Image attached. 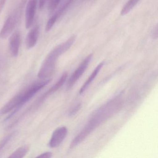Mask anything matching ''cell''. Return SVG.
I'll list each match as a JSON object with an SVG mask.
<instances>
[{
  "instance_id": "7c38bea8",
  "label": "cell",
  "mask_w": 158,
  "mask_h": 158,
  "mask_svg": "<svg viewBox=\"0 0 158 158\" xmlns=\"http://www.w3.org/2000/svg\"><path fill=\"white\" fill-rule=\"evenodd\" d=\"M16 132H13L10 133L9 135L5 136L1 140H0V152L6 147V145L15 136Z\"/></svg>"
},
{
  "instance_id": "ba28073f",
  "label": "cell",
  "mask_w": 158,
  "mask_h": 158,
  "mask_svg": "<svg viewBox=\"0 0 158 158\" xmlns=\"http://www.w3.org/2000/svg\"><path fill=\"white\" fill-rule=\"evenodd\" d=\"M39 28L38 27L31 29L27 34L26 39V46L28 49L34 48L37 42L39 36Z\"/></svg>"
},
{
  "instance_id": "5bb4252c",
  "label": "cell",
  "mask_w": 158,
  "mask_h": 158,
  "mask_svg": "<svg viewBox=\"0 0 158 158\" xmlns=\"http://www.w3.org/2000/svg\"><path fill=\"white\" fill-rule=\"evenodd\" d=\"M61 0H49L48 8L50 10H55L60 2Z\"/></svg>"
},
{
  "instance_id": "e0dca14e",
  "label": "cell",
  "mask_w": 158,
  "mask_h": 158,
  "mask_svg": "<svg viewBox=\"0 0 158 158\" xmlns=\"http://www.w3.org/2000/svg\"><path fill=\"white\" fill-rule=\"evenodd\" d=\"M47 1L48 0H39V8L40 10H41L43 9Z\"/></svg>"
},
{
  "instance_id": "9a60e30c",
  "label": "cell",
  "mask_w": 158,
  "mask_h": 158,
  "mask_svg": "<svg viewBox=\"0 0 158 158\" xmlns=\"http://www.w3.org/2000/svg\"><path fill=\"white\" fill-rule=\"evenodd\" d=\"M81 107H82V104H81V103H79L78 104H77V105H76V106L70 111L69 113V116H73L75 114H76L79 111V110H80Z\"/></svg>"
},
{
  "instance_id": "7a4b0ae2",
  "label": "cell",
  "mask_w": 158,
  "mask_h": 158,
  "mask_svg": "<svg viewBox=\"0 0 158 158\" xmlns=\"http://www.w3.org/2000/svg\"><path fill=\"white\" fill-rule=\"evenodd\" d=\"M117 98H114L98 110L89 123L96 128L116 112L121 105V102Z\"/></svg>"
},
{
  "instance_id": "52a82bcc",
  "label": "cell",
  "mask_w": 158,
  "mask_h": 158,
  "mask_svg": "<svg viewBox=\"0 0 158 158\" xmlns=\"http://www.w3.org/2000/svg\"><path fill=\"white\" fill-rule=\"evenodd\" d=\"M21 41L20 32L15 31L12 34L10 39V49L11 54L13 57L18 56Z\"/></svg>"
},
{
  "instance_id": "ac0fdd59",
  "label": "cell",
  "mask_w": 158,
  "mask_h": 158,
  "mask_svg": "<svg viewBox=\"0 0 158 158\" xmlns=\"http://www.w3.org/2000/svg\"><path fill=\"white\" fill-rule=\"evenodd\" d=\"M6 0H0V14L1 13L4 6H5Z\"/></svg>"
},
{
  "instance_id": "3957f363",
  "label": "cell",
  "mask_w": 158,
  "mask_h": 158,
  "mask_svg": "<svg viewBox=\"0 0 158 158\" xmlns=\"http://www.w3.org/2000/svg\"><path fill=\"white\" fill-rule=\"evenodd\" d=\"M92 54H90L87 56L81 63L78 68L73 73L67 83V88L70 89L78 81V79L83 75V74L86 70L90 61L92 60Z\"/></svg>"
},
{
  "instance_id": "4fadbf2b",
  "label": "cell",
  "mask_w": 158,
  "mask_h": 158,
  "mask_svg": "<svg viewBox=\"0 0 158 158\" xmlns=\"http://www.w3.org/2000/svg\"><path fill=\"white\" fill-rule=\"evenodd\" d=\"M58 18L59 17H58L56 14H55L52 17L50 18L46 25V28H45V31L46 32H48L49 31H50Z\"/></svg>"
},
{
  "instance_id": "9c48e42d",
  "label": "cell",
  "mask_w": 158,
  "mask_h": 158,
  "mask_svg": "<svg viewBox=\"0 0 158 158\" xmlns=\"http://www.w3.org/2000/svg\"><path fill=\"white\" fill-rule=\"evenodd\" d=\"M104 64V62H102L101 63H100L96 67L95 70H94V71L92 72L91 75L89 76L88 79L86 81L85 84L83 85L82 87L80 89L79 91V94H82V93H84V92L89 87V86L90 84L93 82L94 79L96 78V77L98 75V74L99 73L100 70H101L102 68L103 67Z\"/></svg>"
},
{
  "instance_id": "6da1fadb",
  "label": "cell",
  "mask_w": 158,
  "mask_h": 158,
  "mask_svg": "<svg viewBox=\"0 0 158 158\" xmlns=\"http://www.w3.org/2000/svg\"><path fill=\"white\" fill-rule=\"evenodd\" d=\"M75 40V36H73L66 42L57 46L49 53L39 72L38 77L40 79L45 80L52 76L55 71L56 61L60 55L70 49Z\"/></svg>"
},
{
  "instance_id": "8fae6325",
  "label": "cell",
  "mask_w": 158,
  "mask_h": 158,
  "mask_svg": "<svg viewBox=\"0 0 158 158\" xmlns=\"http://www.w3.org/2000/svg\"><path fill=\"white\" fill-rule=\"evenodd\" d=\"M140 0H129L124 5L121 11L122 15H126L129 12Z\"/></svg>"
},
{
  "instance_id": "277c9868",
  "label": "cell",
  "mask_w": 158,
  "mask_h": 158,
  "mask_svg": "<svg viewBox=\"0 0 158 158\" xmlns=\"http://www.w3.org/2000/svg\"><path fill=\"white\" fill-rule=\"evenodd\" d=\"M68 134V129L66 127H61L54 130L52 133L49 146L50 148H57L60 146Z\"/></svg>"
},
{
  "instance_id": "5b68a950",
  "label": "cell",
  "mask_w": 158,
  "mask_h": 158,
  "mask_svg": "<svg viewBox=\"0 0 158 158\" xmlns=\"http://www.w3.org/2000/svg\"><path fill=\"white\" fill-rule=\"evenodd\" d=\"M18 15L16 13L15 14L10 16L6 20L0 31L1 38L5 39L11 35L18 21Z\"/></svg>"
},
{
  "instance_id": "30bf717a",
  "label": "cell",
  "mask_w": 158,
  "mask_h": 158,
  "mask_svg": "<svg viewBox=\"0 0 158 158\" xmlns=\"http://www.w3.org/2000/svg\"><path fill=\"white\" fill-rule=\"evenodd\" d=\"M30 149L29 145H24L18 148L14 152L9 158H23L24 157Z\"/></svg>"
},
{
  "instance_id": "8992f818",
  "label": "cell",
  "mask_w": 158,
  "mask_h": 158,
  "mask_svg": "<svg viewBox=\"0 0 158 158\" xmlns=\"http://www.w3.org/2000/svg\"><path fill=\"white\" fill-rule=\"evenodd\" d=\"M38 0H29L26 10L25 27L26 29L30 28L34 22Z\"/></svg>"
},
{
  "instance_id": "2e32d148",
  "label": "cell",
  "mask_w": 158,
  "mask_h": 158,
  "mask_svg": "<svg viewBox=\"0 0 158 158\" xmlns=\"http://www.w3.org/2000/svg\"><path fill=\"white\" fill-rule=\"evenodd\" d=\"M52 156V153L51 152H44L42 154L38 156L37 158H51Z\"/></svg>"
}]
</instances>
